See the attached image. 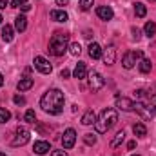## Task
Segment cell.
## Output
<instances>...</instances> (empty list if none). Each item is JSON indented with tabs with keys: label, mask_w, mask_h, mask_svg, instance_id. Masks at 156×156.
<instances>
[{
	"label": "cell",
	"mask_w": 156,
	"mask_h": 156,
	"mask_svg": "<svg viewBox=\"0 0 156 156\" xmlns=\"http://www.w3.org/2000/svg\"><path fill=\"white\" fill-rule=\"evenodd\" d=\"M13 33H15V29H13L11 26H7V24H5V26L2 27V40H4V42H11V40L15 38V35H13Z\"/></svg>",
	"instance_id": "18"
},
{
	"label": "cell",
	"mask_w": 156,
	"mask_h": 156,
	"mask_svg": "<svg viewBox=\"0 0 156 156\" xmlns=\"http://www.w3.org/2000/svg\"><path fill=\"white\" fill-rule=\"evenodd\" d=\"M134 15H136L138 18H144V16L147 15V7H145L142 2H136V4H134Z\"/></svg>",
	"instance_id": "21"
},
{
	"label": "cell",
	"mask_w": 156,
	"mask_h": 156,
	"mask_svg": "<svg viewBox=\"0 0 156 156\" xmlns=\"http://www.w3.org/2000/svg\"><path fill=\"white\" fill-rule=\"evenodd\" d=\"M29 136H31V133H29L27 127H18V129L15 131V136H13V140H11V145H13V147L26 145V144L29 142Z\"/></svg>",
	"instance_id": "4"
},
{
	"label": "cell",
	"mask_w": 156,
	"mask_h": 156,
	"mask_svg": "<svg viewBox=\"0 0 156 156\" xmlns=\"http://www.w3.org/2000/svg\"><path fill=\"white\" fill-rule=\"evenodd\" d=\"M69 75H71V73H69V69H62V73H60V76H62V78H69Z\"/></svg>",
	"instance_id": "36"
},
{
	"label": "cell",
	"mask_w": 156,
	"mask_h": 156,
	"mask_svg": "<svg viewBox=\"0 0 156 156\" xmlns=\"http://www.w3.org/2000/svg\"><path fill=\"white\" fill-rule=\"evenodd\" d=\"M33 151H35V154H38V156L47 154L51 151V145H49V142H35Z\"/></svg>",
	"instance_id": "12"
},
{
	"label": "cell",
	"mask_w": 156,
	"mask_h": 156,
	"mask_svg": "<svg viewBox=\"0 0 156 156\" xmlns=\"http://www.w3.org/2000/svg\"><path fill=\"white\" fill-rule=\"evenodd\" d=\"M69 49H71V55H73V56H78V55L82 53V47H80V44H78V42L71 44V47H69Z\"/></svg>",
	"instance_id": "30"
},
{
	"label": "cell",
	"mask_w": 156,
	"mask_h": 156,
	"mask_svg": "<svg viewBox=\"0 0 156 156\" xmlns=\"http://www.w3.org/2000/svg\"><path fill=\"white\" fill-rule=\"evenodd\" d=\"M104 83H105V80H104V76L100 73H96V71L91 73V76H89V87L93 91H100L104 87Z\"/></svg>",
	"instance_id": "7"
},
{
	"label": "cell",
	"mask_w": 156,
	"mask_h": 156,
	"mask_svg": "<svg viewBox=\"0 0 156 156\" xmlns=\"http://www.w3.org/2000/svg\"><path fill=\"white\" fill-rule=\"evenodd\" d=\"M11 2H13V5H15V7H20V5L27 4V0H11Z\"/></svg>",
	"instance_id": "32"
},
{
	"label": "cell",
	"mask_w": 156,
	"mask_h": 156,
	"mask_svg": "<svg viewBox=\"0 0 156 156\" xmlns=\"http://www.w3.org/2000/svg\"><path fill=\"white\" fill-rule=\"evenodd\" d=\"M13 102H15L16 105H24V104H26V98H24V96H18V94H16V96L13 98Z\"/></svg>",
	"instance_id": "31"
},
{
	"label": "cell",
	"mask_w": 156,
	"mask_h": 156,
	"mask_svg": "<svg viewBox=\"0 0 156 156\" xmlns=\"http://www.w3.org/2000/svg\"><path fill=\"white\" fill-rule=\"evenodd\" d=\"M24 120H26L27 123H35V120H37L35 111H33V109H27V111H26V115H24Z\"/></svg>",
	"instance_id": "26"
},
{
	"label": "cell",
	"mask_w": 156,
	"mask_h": 156,
	"mask_svg": "<svg viewBox=\"0 0 156 156\" xmlns=\"http://www.w3.org/2000/svg\"><path fill=\"white\" fill-rule=\"evenodd\" d=\"M140 37H142V35H140V29H138V27H133V38L140 40Z\"/></svg>",
	"instance_id": "33"
},
{
	"label": "cell",
	"mask_w": 156,
	"mask_h": 156,
	"mask_svg": "<svg viewBox=\"0 0 156 156\" xmlns=\"http://www.w3.org/2000/svg\"><path fill=\"white\" fill-rule=\"evenodd\" d=\"M51 18L55 20V22H67V13L66 11H60V9H53L51 11Z\"/></svg>",
	"instance_id": "16"
},
{
	"label": "cell",
	"mask_w": 156,
	"mask_h": 156,
	"mask_svg": "<svg viewBox=\"0 0 156 156\" xmlns=\"http://www.w3.org/2000/svg\"><path fill=\"white\" fill-rule=\"evenodd\" d=\"M123 140H125V133H123V131H120V133H116L115 140L111 142V147H113V149H116V147L120 145V144H122V142H123Z\"/></svg>",
	"instance_id": "25"
},
{
	"label": "cell",
	"mask_w": 156,
	"mask_h": 156,
	"mask_svg": "<svg viewBox=\"0 0 156 156\" xmlns=\"http://www.w3.org/2000/svg\"><path fill=\"white\" fill-rule=\"evenodd\" d=\"M94 122H96V115H94L93 109H89V111L82 116V123H83V125H93Z\"/></svg>",
	"instance_id": "19"
},
{
	"label": "cell",
	"mask_w": 156,
	"mask_h": 156,
	"mask_svg": "<svg viewBox=\"0 0 156 156\" xmlns=\"http://www.w3.org/2000/svg\"><path fill=\"white\" fill-rule=\"evenodd\" d=\"M83 142H85L87 145H94V144H96V136L91 134V133H87V134L83 136Z\"/></svg>",
	"instance_id": "28"
},
{
	"label": "cell",
	"mask_w": 156,
	"mask_h": 156,
	"mask_svg": "<svg viewBox=\"0 0 156 156\" xmlns=\"http://www.w3.org/2000/svg\"><path fill=\"white\" fill-rule=\"evenodd\" d=\"M127 147H129V149H131V151H133V149H134V147H136V142H129V144H127Z\"/></svg>",
	"instance_id": "40"
},
{
	"label": "cell",
	"mask_w": 156,
	"mask_h": 156,
	"mask_svg": "<svg viewBox=\"0 0 156 156\" xmlns=\"http://www.w3.org/2000/svg\"><path fill=\"white\" fill-rule=\"evenodd\" d=\"M7 4H9V0H0V9H5Z\"/></svg>",
	"instance_id": "38"
},
{
	"label": "cell",
	"mask_w": 156,
	"mask_h": 156,
	"mask_svg": "<svg viewBox=\"0 0 156 156\" xmlns=\"http://www.w3.org/2000/svg\"><path fill=\"white\" fill-rule=\"evenodd\" d=\"M138 69H140L142 73H149V71L153 69V64H151V60H147V58H142V60H140V64H138Z\"/></svg>",
	"instance_id": "22"
},
{
	"label": "cell",
	"mask_w": 156,
	"mask_h": 156,
	"mask_svg": "<svg viewBox=\"0 0 156 156\" xmlns=\"http://www.w3.org/2000/svg\"><path fill=\"white\" fill-rule=\"evenodd\" d=\"M73 76L78 78V80H83V78L87 76V67H85L83 62H78L76 64V67H75V71H73Z\"/></svg>",
	"instance_id": "15"
},
{
	"label": "cell",
	"mask_w": 156,
	"mask_h": 156,
	"mask_svg": "<svg viewBox=\"0 0 156 156\" xmlns=\"http://www.w3.org/2000/svg\"><path fill=\"white\" fill-rule=\"evenodd\" d=\"M131 156H140V154H131Z\"/></svg>",
	"instance_id": "44"
},
{
	"label": "cell",
	"mask_w": 156,
	"mask_h": 156,
	"mask_svg": "<svg viewBox=\"0 0 156 156\" xmlns=\"http://www.w3.org/2000/svg\"><path fill=\"white\" fill-rule=\"evenodd\" d=\"M67 44H69V35L66 33H55L49 40V53L53 56H62L67 51Z\"/></svg>",
	"instance_id": "3"
},
{
	"label": "cell",
	"mask_w": 156,
	"mask_h": 156,
	"mask_svg": "<svg viewBox=\"0 0 156 156\" xmlns=\"http://www.w3.org/2000/svg\"><path fill=\"white\" fill-rule=\"evenodd\" d=\"M89 56H91L93 60L102 58V47H100L96 42H91V44H89Z\"/></svg>",
	"instance_id": "13"
},
{
	"label": "cell",
	"mask_w": 156,
	"mask_h": 156,
	"mask_svg": "<svg viewBox=\"0 0 156 156\" xmlns=\"http://www.w3.org/2000/svg\"><path fill=\"white\" fill-rule=\"evenodd\" d=\"M96 15H98V18H102V20H113V16H115L113 9H111L109 5H98V7H96Z\"/></svg>",
	"instance_id": "11"
},
{
	"label": "cell",
	"mask_w": 156,
	"mask_h": 156,
	"mask_svg": "<svg viewBox=\"0 0 156 156\" xmlns=\"http://www.w3.org/2000/svg\"><path fill=\"white\" fill-rule=\"evenodd\" d=\"M16 87H18V91H27V89H31V87H33V78H22V80L16 83Z\"/></svg>",
	"instance_id": "20"
},
{
	"label": "cell",
	"mask_w": 156,
	"mask_h": 156,
	"mask_svg": "<svg viewBox=\"0 0 156 156\" xmlns=\"http://www.w3.org/2000/svg\"><path fill=\"white\" fill-rule=\"evenodd\" d=\"M133 53H134V58H142V56H144L142 51H133Z\"/></svg>",
	"instance_id": "39"
},
{
	"label": "cell",
	"mask_w": 156,
	"mask_h": 156,
	"mask_svg": "<svg viewBox=\"0 0 156 156\" xmlns=\"http://www.w3.org/2000/svg\"><path fill=\"white\" fill-rule=\"evenodd\" d=\"M116 107L120 109V111L129 113V111H133V109H134V102H133V100H129V98H125V96H118V98H116Z\"/></svg>",
	"instance_id": "10"
},
{
	"label": "cell",
	"mask_w": 156,
	"mask_h": 156,
	"mask_svg": "<svg viewBox=\"0 0 156 156\" xmlns=\"http://www.w3.org/2000/svg\"><path fill=\"white\" fill-rule=\"evenodd\" d=\"M134 111L144 118V120H151L153 115H154V113H153V109H151V107H147V105H145V104H142V102H136V104H134Z\"/></svg>",
	"instance_id": "9"
},
{
	"label": "cell",
	"mask_w": 156,
	"mask_h": 156,
	"mask_svg": "<svg viewBox=\"0 0 156 156\" xmlns=\"http://www.w3.org/2000/svg\"><path fill=\"white\" fill-rule=\"evenodd\" d=\"M0 156H5V154H4V153H0Z\"/></svg>",
	"instance_id": "43"
},
{
	"label": "cell",
	"mask_w": 156,
	"mask_h": 156,
	"mask_svg": "<svg viewBox=\"0 0 156 156\" xmlns=\"http://www.w3.org/2000/svg\"><path fill=\"white\" fill-rule=\"evenodd\" d=\"M20 9H22L24 13H27V11H31V5H29V2H27V4H24V5H20Z\"/></svg>",
	"instance_id": "34"
},
{
	"label": "cell",
	"mask_w": 156,
	"mask_h": 156,
	"mask_svg": "<svg viewBox=\"0 0 156 156\" xmlns=\"http://www.w3.org/2000/svg\"><path fill=\"white\" fill-rule=\"evenodd\" d=\"M118 122V115L115 109H104L102 111V115L96 118V122H94V127H96V133H107V131H111L115 125H116Z\"/></svg>",
	"instance_id": "2"
},
{
	"label": "cell",
	"mask_w": 156,
	"mask_h": 156,
	"mask_svg": "<svg viewBox=\"0 0 156 156\" xmlns=\"http://www.w3.org/2000/svg\"><path fill=\"white\" fill-rule=\"evenodd\" d=\"M93 4H94V0H80V9L87 11V9L93 7Z\"/></svg>",
	"instance_id": "29"
},
{
	"label": "cell",
	"mask_w": 156,
	"mask_h": 156,
	"mask_svg": "<svg viewBox=\"0 0 156 156\" xmlns=\"http://www.w3.org/2000/svg\"><path fill=\"white\" fill-rule=\"evenodd\" d=\"M102 56H104V62H105L107 66H113L115 60H116V49H115V45H113V44L107 45V47L102 51Z\"/></svg>",
	"instance_id": "8"
},
{
	"label": "cell",
	"mask_w": 156,
	"mask_h": 156,
	"mask_svg": "<svg viewBox=\"0 0 156 156\" xmlns=\"http://www.w3.org/2000/svg\"><path fill=\"white\" fill-rule=\"evenodd\" d=\"M133 133H134L136 136H140V138H142V136H145V134H147V127H145L144 123H134V125H133Z\"/></svg>",
	"instance_id": "23"
},
{
	"label": "cell",
	"mask_w": 156,
	"mask_h": 156,
	"mask_svg": "<svg viewBox=\"0 0 156 156\" xmlns=\"http://www.w3.org/2000/svg\"><path fill=\"white\" fill-rule=\"evenodd\" d=\"M153 113H154V115H156V105H154V109H153Z\"/></svg>",
	"instance_id": "42"
},
{
	"label": "cell",
	"mask_w": 156,
	"mask_h": 156,
	"mask_svg": "<svg viewBox=\"0 0 156 156\" xmlns=\"http://www.w3.org/2000/svg\"><path fill=\"white\" fill-rule=\"evenodd\" d=\"M33 64H35V67L38 69L42 75H49L51 71H53V67H51V64L44 58V56H35V60H33Z\"/></svg>",
	"instance_id": "5"
},
{
	"label": "cell",
	"mask_w": 156,
	"mask_h": 156,
	"mask_svg": "<svg viewBox=\"0 0 156 156\" xmlns=\"http://www.w3.org/2000/svg\"><path fill=\"white\" fill-rule=\"evenodd\" d=\"M75 142H76V131H75V129H67V131L64 133V136H62V145H64V149H71V147L75 145Z\"/></svg>",
	"instance_id": "6"
},
{
	"label": "cell",
	"mask_w": 156,
	"mask_h": 156,
	"mask_svg": "<svg viewBox=\"0 0 156 156\" xmlns=\"http://www.w3.org/2000/svg\"><path fill=\"white\" fill-rule=\"evenodd\" d=\"M2 83H4V76H2V73H0V87H2Z\"/></svg>",
	"instance_id": "41"
},
{
	"label": "cell",
	"mask_w": 156,
	"mask_h": 156,
	"mask_svg": "<svg viewBox=\"0 0 156 156\" xmlns=\"http://www.w3.org/2000/svg\"><path fill=\"white\" fill-rule=\"evenodd\" d=\"M64 102H66V98H64V93L60 89H49L42 96L40 107L49 115H60L64 109Z\"/></svg>",
	"instance_id": "1"
},
{
	"label": "cell",
	"mask_w": 156,
	"mask_h": 156,
	"mask_svg": "<svg viewBox=\"0 0 156 156\" xmlns=\"http://www.w3.org/2000/svg\"><path fill=\"white\" fill-rule=\"evenodd\" d=\"M51 156H67V153H66V151H53Z\"/></svg>",
	"instance_id": "35"
},
{
	"label": "cell",
	"mask_w": 156,
	"mask_h": 156,
	"mask_svg": "<svg viewBox=\"0 0 156 156\" xmlns=\"http://www.w3.org/2000/svg\"><path fill=\"white\" fill-rule=\"evenodd\" d=\"M122 64H123V67H125V69H133V67H134V64H136L134 53H133V51L125 53V55H123V60H122Z\"/></svg>",
	"instance_id": "14"
},
{
	"label": "cell",
	"mask_w": 156,
	"mask_h": 156,
	"mask_svg": "<svg viewBox=\"0 0 156 156\" xmlns=\"http://www.w3.org/2000/svg\"><path fill=\"white\" fill-rule=\"evenodd\" d=\"M9 118H11V113H9L7 109L0 107V123H5V122H9Z\"/></svg>",
	"instance_id": "27"
},
{
	"label": "cell",
	"mask_w": 156,
	"mask_h": 156,
	"mask_svg": "<svg viewBox=\"0 0 156 156\" xmlns=\"http://www.w3.org/2000/svg\"><path fill=\"white\" fill-rule=\"evenodd\" d=\"M0 22H2V15H0Z\"/></svg>",
	"instance_id": "45"
},
{
	"label": "cell",
	"mask_w": 156,
	"mask_h": 156,
	"mask_svg": "<svg viewBox=\"0 0 156 156\" xmlns=\"http://www.w3.org/2000/svg\"><path fill=\"white\" fill-rule=\"evenodd\" d=\"M144 31H145V35L151 38V37H154L156 35V24L154 22H147L145 24V27H144Z\"/></svg>",
	"instance_id": "24"
},
{
	"label": "cell",
	"mask_w": 156,
	"mask_h": 156,
	"mask_svg": "<svg viewBox=\"0 0 156 156\" xmlns=\"http://www.w3.org/2000/svg\"><path fill=\"white\" fill-rule=\"evenodd\" d=\"M26 27H27V18L24 16V15H18L16 18H15V29L16 31H26Z\"/></svg>",
	"instance_id": "17"
},
{
	"label": "cell",
	"mask_w": 156,
	"mask_h": 156,
	"mask_svg": "<svg viewBox=\"0 0 156 156\" xmlns=\"http://www.w3.org/2000/svg\"><path fill=\"white\" fill-rule=\"evenodd\" d=\"M67 4H69V0H56V5H62V7H64V5H67Z\"/></svg>",
	"instance_id": "37"
}]
</instances>
